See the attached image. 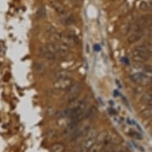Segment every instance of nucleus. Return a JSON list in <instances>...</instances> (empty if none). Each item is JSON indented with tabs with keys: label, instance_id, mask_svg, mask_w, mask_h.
Masks as SVG:
<instances>
[{
	"label": "nucleus",
	"instance_id": "1",
	"mask_svg": "<svg viewBox=\"0 0 152 152\" xmlns=\"http://www.w3.org/2000/svg\"><path fill=\"white\" fill-rule=\"evenodd\" d=\"M151 57V50L144 45L135 47L132 52V58L136 62H146L149 60Z\"/></svg>",
	"mask_w": 152,
	"mask_h": 152
},
{
	"label": "nucleus",
	"instance_id": "2",
	"mask_svg": "<svg viewBox=\"0 0 152 152\" xmlns=\"http://www.w3.org/2000/svg\"><path fill=\"white\" fill-rule=\"evenodd\" d=\"M82 91V85L80 83H74L71 87L67 90V101L69 103H72L76 101L78 96H80Z\"/></svg>",
	"mask_w": 152,
	"mask_h": 152
},
{
	"label": "nucleus",
	"instance_id": "3",
	"mask_svg": "<svg viewBox=\"0 0 152 152\" xmlns=\"http://www.w3.org/2000/svg\"><path fill=\"white\" fill-rule=\"evenodd\" d=\"M131 79L133 82L140 85H147L151 82V77H148L141 72H136V73L131 75Z\"/></svg>",
	"mask_w": 152,
	"mask_h": 152
},
{
	"label": "nucleus",
	"instance_id": "4",
	"mask_svg": "<svg viewBox=\"0 0 152 152\" xmlns=\"http://www.w3.org/2000/svg\"><path fill=\"white\" fill-rule=\"evenodd\" d=\"M74 84L73 80L71 77L55 80L53 83V87L58 90H68L72 85Z\"/></svg>",
	"mask_w": 152,
	"mask_h": 152
},
{
	"label": "nucleus",
	"instance_id": "5",
	"mask_svg": "<svg viewBox=\"0 0 152 152\" xmlns=\"http://www.w3.org/2000/svg\"><path fill=\"white\" fill-rule=\"evenodd\" d=\"M80 123L77 122V121H69V123L68 124L66 127L63 132V135L64 136H70L72 135L78 129Z\"/></svg>",
	"mask_w": 152,
	"mask_h": 152
},
{
	"label": "nucleus",
	"instance_id": "6",
	"mask_svg": "<svg viewBox=\"0 0 152 152\" xmlns=\"http://www.w3.org/2000/svg\"><path fill=\"white\" fill-rule=\"evenodd\" d=\"M96 138L89 137L83 142L80 148V152H88L96 143Z\"/></svg>",
	"mask_w": 152,
	"mask_h": 152
},
{
	"label": "nucleus",
	"instance_id": "7",
	"mask_svg": "<svg viewBox=\"0 0 152 152\" xmlns=\"http://www.w3.org/2000/svg\"><path fill=\"white\" fill-rule=\"evenodd\" d=\"M143 34H144V31L143 30H135L134 32L132 33V34L130 35L128 38H127V41L129 43H134L135 42H137L141 38V37L143 36Z\"/></svg>",
	"mask_w": 152,
	"mask_h": 152
},
{
	"label": "nucleus",
	"instance_id": "8",
	"mask_svg": "<svg viewBox=\"0 0 152 152\" xmlns=\"http://www.w3.org/2000/svg\"><path fill=\"white\" fill-rule=\"evenodd\" d=\"M110 135L109 133L107 131L100 132V134L97 135V137L96 138V142H97L100 144H107L109 142Z\"/></svg>",
	"mask_w": 152,
	"mask_h": 152
},
{
	"label": "nucleus",
	"instance_id": "9",
	"mask_svg": "<svg viewBox=\"0 0 152 152\" xmlns=\"http://www.w3.org/2000/svg\"><path fill=\"white\" fill-rule=\"evenodd\" d=\"M142 102L145 104L150 107L152 106V91L149 90L148 92H146L142 97Z\"/></svg>",
	"mask_w": 152,
	"mask_h": 152
},
{
	"label": "nucleus",
	"instance_id": "10",
	"mask_svg": "<svg viewBox=\"0 0 152 152\" xmlns=\"http://www.w3.org/2000/svg\"><path fill=\"white\" fill-rule=\"evenodd\" d=\"M50 5H51V7H52L58 14H60V15H64V14H65V7H64L60 3L55 2V1H52V2L50 3Z\"/></svg>",
	"mask_w": 152,
	"mask_h": 152
},
{
	"label": "nucleus",
	"instance_id": "11",
	"mask_svg": "<svg viewBox=\"0 0 152 152\" xmlns=\"http://www.w3.org/2000/svg\"><path fill=\"white\" fill-rule=\"evenodd\" d=\"M71 73L66 70H60L58 72H56L54 75L55 80H60V79H65V78L71 77Z\"/></svg>",
	"mask_w": 152,
	"mask_h": 152
},
{
	"label": "nucleus",
	"instance_id": "12",
	"mask_svg": "<svg viewBox=\"0 0 152 152\" xmlns=\"http://www.w3.org/2000/svg\"><path fill=\"white\" fill-rule=\"evenodd\" d=\"M65 150V145L61 142L55 143L51 147V151L52 152H64Z\"/></svg>",
	"mask_w": 152,
	"mask_h": 152
},
{
	"label": "nucleus",
	"instance_id": "13",
	"mask_svg": "<svg viewBox=\"0 0 152 152\" xmlns=\"http://www.w3.org/2000/svg\"><path fill=\"white\" fill-rule=\"evenodd\" d=\"M61 37H62V35L60 33L55 32L53 33V34H50V39L53 43H56L58 42V41L61 40Z\"/></svg>",
	"mask_w": 152,
	"mask_h": 152
},
{
	"label": "nucleus",
	"instance_id": "14",
	"mask_svg": "<svg viewBox=\"0 0 152 152\" xmlns=\"http://www.w3.org/2000/svg\"><path fill=\"white\" fill-rule=\"evenodd\" d=\"M140 115H142V117L145 118V119H148V118H151L152 115V110L151 107H147L146 109L142 110Z\"/></svg>",
	"mask_w": 152,
	"mask_h": 152
},
{
	"label": "nucleus",
	"instance_id": "15",
	"mask_svg": "<svg viewBox=\"0 0 152 152\" xmlns=\"http://www.w3.org/2000/svg\"><path fill=\"white\" fill-rule=\"evenodd\" d=\"M75 18L73 17V16H71V15H69V16H66V17L64 18V20H63L62 23L65 24V25L66 26H69V25H71V24H72V23H75Z\"/></svg>",
	"mask_w": 152,
	"mask_h": 152
},
{
	"label": "nucleus",
	"instance_id": "16",
	"mask_svg": "<svg viewBox=\"0 0 152 152\" xmlns=\"http://www.w3.org/2000/svg\"><path fill=\"white\" fill-rule=\"evenodd\" d=\"M140 8L143 11H147V10H149L151 9V4L145 2V1H142L140 3Z\"/></svg>",
	"mask_w": 152,
	"mask_h": 152
},
{
	"label": "nucleus",
	"instance_id": "17",
	"mask_svg": "<svg viewBox=\"0 0 152 152\" xmlns=\"http://www.w3.org/2000/svg\"><path fill=\"white\" fill-rule=\"evenodd\" d=\"M45 15H46V10H45V7H42L41 9H39V10L37 13V18H39L45 17Z\"/></svg>",
	"mask_w": 152,
	"mask_h": 152
},
{
	"label": "nucleus",
	"instance_id": "18",
	"mask_svg": "<svg viewBox=\"0 0 152 152\" xmlns=\"http://www.w3.org/2000/svg\"><path fill=\"white\" fill-rule=\"evenodd\" d=\"M35 69H36V70H37V72H39L40 73H42V72H44L45 71V66L43 65H42V64H40V63H38V64H37V65H35Z\"/></svg>",
	"mask_w": 152,
	"mask_h": 152
},
{
	"label": "nucleus",
	"instance_id": "19",
	"mask_svg": "<svg viewBox=\"0 0 152 152\" xmlns=\"http://www.w3.org/2000/svg\"><path fill=\"white\" fill-rule=\"evenodd\" d=\"M46 30H47V32L50 33V34H53V33L56 32V29L53 26H48Z\"/></svg>",
	"mask_w": 152,
	"mask_h": 152
},
{
	"label": "nucleus",
	"instance_id": "20",
	"mask_svg": "<svg viewBox=\"0 0 152 152\" xmlns=\"http://www.w3.org/2000/svg\"><path fill=\"white\" fill-rule=\"evenodd\" d=\"M56 131H54V130H50V132H48V135L50 136V138H53L54 136H56Z\"/></svg>",
	"mask_w": 152,
	"mask_h": 152
},
{
	"label": "nucleus",
	"instance_id": "21",
	"mask_svg": "<svg viewBox=\"0 0 152 152\" xmlns=\"http://www.w3.org/2000/svg\"><path fill=\"white\" fill-rule=\"evenodd\" d=\"M94 50H96V51H100V46L99 45H94Z\"/></svg>",
	"mask_w": 152,
	"mask_h": 152
},
{
	"label": "nucleus",
	"instance_id": "22",
	"mask_svg": "<svg viewBox=\"0 0 152 152\" xmlns=\"http://www.w3.org/2000/svg\"><path fill=\"white\" fill-rule=\"evenodd\" d=\"M122 61H124V62L125 63V64H126V65H129V61L127 60V58H124L122 59Z\"/></svg>",
	"mask_w": 152,
	"mask_h": 152
},
{
	"label": "nucleus",
	"instance_id": "23",
	"mask_svg": "<svg viewBox=\"0 0 152 152\" xmlns=\"http://www.w3.org/2000/svg\"><path fill=\"white\" fill-rule=\"evenodd\" d=\"M92 152H98L97 151H96V150H93V151H92Z\"/></svg>",
	"mask_w": 152,
	"mask_h": 152
},
{
	"label": "nucleus",
	"instance_id": "24",
	"mask_svg": "<svg viewBox=\"0 0 152 152\" xmlns=\"http://www.w3.org/2000/svg\"><path fill=\"white\" fill-rule=\"evenodd\" d=\"M119 152H124V151H119Z\"/></svg>",
	"mask_w": 152,
	"mask_h": 152
}]
</instances>
